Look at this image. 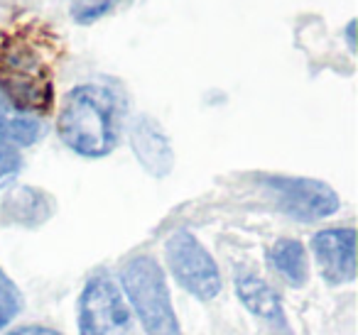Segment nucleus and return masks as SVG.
<instances>
[{"label":"nucleus","mask_w":358,"mask_h":335,"mask_svg":"<svg viewBox=\"0 0 358 335\" xmlns=\"http://www.w3.org/2000/svg\"><path fill=\"white\" fill-rule=\"evenodd\" d=\"M59 137L79 157L101 159L115 149L123 130V103L101 84L74 86L64 96L57 120Z\"/></svg>","instance_id":"nucleus-1"},{"label":"nucleus","mask_w":358,"mask_h":335,"mask_svg":"<svg viewBox=\"0 0 358 335\" xmlns=\"http://www.w3.org/2000/svg\"><path fill=\"white\" fill-rule=\"evenodd\" d=\"M123 289L128 306L143 325L145 335H182L167 281L159 262L150 255L135 257L123 267Z\"/></svg>","instance_id":"nucleus-2"},{"label":"nucleus","mask_w":358,"mask_h":335,"mask_svg":"<svg viewBox=\"0 0 358 335\" xmlns=\"http://www.w3.org/2000/svg\"><path fill=\"white\" fill-rule=\"evenodd\" d=\"M79 335H145L108 276H91L79 296Z\"/></svg>","instance_id":"nucleus-3"},{"label":"nucleus","mask_w":358,"mask_h":335,"mask_svg":"<svg viewBox=\"0 0 358 335\" xmlns=\"http://www.w3.org/2000/svg\"><path fill=\"white\" fill-rule=\"evenodd\" d=\"M167 265L174 279L194 299L211 301L221 291V271L214 257L189 230H177L164 245Z\"/></svg>","instance_id":"nucleus-4"},{"label":"nucleus","mask_w":358,"mask_h":335,"mask_svg":"<svg viewBox=\"0 0 358 335\" xmlns=\"http://www.w3.org/2000/svg\"><path fill=\"white\" fill-rule=\"evenodd\" d=\"M273 201L278 208L297 221H319L329 218L338 211L341 198L329 184L317 179H297V177H270L265 179Z\"/></svg>","instance_id":"nucleus-5"},{"label":"nucleus","mask_w":358,"mask_h":335,"mask_svg":"<svg viewBox=\"0 0 358 335\" xmlns=\"http://www.w3.org/2000/svg\"><path fill=\"white\" fill-rule=\"evenodd\" d=\"M312 250L324 279L348 284L356 276V232L353 228H329L312 237Z\"/></svg>","instance_id":"nucleus-6"},{"label":"nucleus","mask_w":358,"mask_h":335,"mask_svg":"<svg viewBox=\"0 0 358 335\" xmlns=\"http://www.w3.org/2000/svg\"><path fill=\"white\" fill-rule=\"evenodd\" d=\"M236 294L245 304V308L250 313H255L258 318L268 320V323L278 325V328H287V318H285V308L280 296L275 294V289L263 281L255 274H241L236 279Z\"/></svg>","instance_id":"nucleus-7"},{"label":"nucleus","mask_w":358,"mask_h":335,"mask_svg":"<svg viewBox=\"0 0 358 335\" xmlns=\"http://www.w3.org/2000/svg\"><path fill=\"white\" fill-rule=\"evenodd\" d=\"M42 133H45L42 120L17 108L6 89L0 86V137H6L13 144H35Z\"/></svg>","instance_id":"nucleus-8"},{"label":"nucleus","mask_w":358,"mask_h":335,"mask_svg":"<svg viewBox=\"0 0 358 335\" xmlns=\"http://www.w3.org/2000/svg\"><path fill=\"white\" fill-rule=\"evenodd\" d=\"M270 262L273 267L289 281L292 286H302L309 276L307 267V252H304L302 242L292 240V237H282L273 245L270 250Z\"/></svg>","instance_id":"nucleus-9"},{"label":"nucleus","mask_w":358,"mask_h":335,"mask_svg":"<svg viewBox=\"0 0 358 335\" xmlns=\"http://www.w3.org/2000/svg\"><path fill=\"white\" fill-rule=\"evenodd\" d=\"M133 144H135V152H138L140 162H143L145 167H150L157 174L167 172L172 157H169V147L157 128H152V125L140 120L133 130Z\"/></svg>","instance_id":"nucleus-10"},{"label":"nucleus","mask_w":358,"mask_h":335,"mask_svg":"<svg viewBox=\"0 0 358 335\" xmlns=\"http://www.w3.org/2000/svg\"><path fill=\"white\" fill-rule=\"evenodd\" d=\"M125 3L128 0H69V8H71V17L79 25H91V22L113 13L118 6H125Z\"/></svg>","instance_id":"nucleus-11"},{"label":"nucleus","mask_w":358,"mask_h":335,"mask_svg":"<svg viewBox=\"0 0 358 335\" xmlns=\"http://www.w3.org/2000/svg\"><path fill=\"white\" fill-rule=\"evenodd\" d=\"M22 308V299L13 279L0 269V328H6Z\"/></svg>","instance_id":"nucleus-12"},{"label":"nucleus","mask_w":358,"mask_h":335,"mask_svg":"<svg viewBox=\"0 0 358 335\" xmlns=\"http://www.w3.org/2000/svg\"><path fill=\"white\" fill-rule=\"evenodd\" d=\"M20 169H22V154L17 149V144L8 142L6 137H0V188L8 186L20 174Z\"/></svg>","instance_id":"nucleus-13"},{"label":"nucleus","mask_w":358,"mask_h":335,"mask_svg":"<svg viewBox=\"0 0 358 335\" xmlns=\"http://www.w3.org/2000/svg\"><path fill=\"white\" fill-rule=\"evenodd\" d=\"M10 335H59V333L52 328H42V325H27V328H20Z\"/></svg>","instance_id":"nucleus-14"},{"label":"nucleus","mask_w":358,"mask_h":335,"mask_svg":"<svg viewBox=\"0 0 358 335\" xmlns=\"http://www.w3.org/2000/svg\"><path fill=\"white\" fill-rule=\"evenodd\" d=\"M353 27H356V22H348V27H346V37H348V47H351V52L356 50V45H353Z\"/></svg>","instance_id":"nucleus-15"}]
</instances>
